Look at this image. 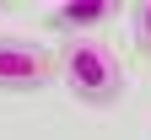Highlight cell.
Segmentation results:
<instances>
[{"label":"cell","instance_id":"cell-3","mask_svg":"<svg viewBox=\"0 0 151 140\" xmlns=\"http://www.w3.org/2000/svg\"><path fill=\"white\" fill-rule=\"evenodd\" d=\"M113 16H119V6H103V0H86V6H54V11H49V32H60L65 43H70V38H92L97 27H108Z\"/></svg>","mask_w":151,"mask_h":140},{"label":"cell","instance_id":"cell-2","mask_svg":"<svg viewBox=\"0 0 151 140\" xmlns=\"http://www.w3.org/2000/svg\"><path fill=\"white\" fill-rule=\"evenodd\" d=\"M49 81H60L54 49L32 43L22 32H0V92H43Z\"/></svg>","mask_w":151,"mask_h":140},{"label":"cell","instance_id":"cell-4","mask_svg":"<svg viewBox=\"0 0 151 140\" xmlns=\"http://www.w3.org/2000/svg\"><path fill=\"white\" fill-rule=\"evenodd\" d=\"M129 38H135V54H146V59H151V0L129 6Z\"/></svg>","mask_w":151,"mask_h":140},{"label":"cell","instance_id":"cell-1","mask_svg":"<svg viewBox=\"0 0 151 140\" xmlns=\"http://www.w3.org/2000/svg\"><path fill=\"white\" fill-rule=\"evenodd\" d=\"M60 86L86 108H113L124 97V59L103 38H70L60 43Z\"/></svg>","mask_w":151,"mask_h":140}]
</instances>
